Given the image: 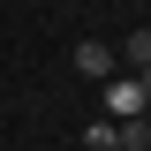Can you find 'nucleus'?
I'll use <instances>...</instances> for the list:
<instances>
[{"mask_svg": "<svg viewBox=\"0 0 151 151\" xmlns=\"http://www.w3.org/2000/svg\"><path fill=\"white\" fill-rule=\"evenodd\" d=\"M121 60H136V68H151V30H129V38H121Z\"/></svg>", "mask_w": 151, "mask_h": 151, "instance_id": "nucleus-4", "label": "nucleus"}, {"mask_svg": "<svg viewBox=\"0 0 151 151\" xmlns=\"http://www.w3.org/2000/svg\"><path fill=\"white\" fill-rule=\"evenodd\" d=\"M144 106H151V83L144 76H106V113L113 121H144Z\"/></svg>", "mask_w": 151, "mask_h": 151, "instance_id": "nucleus-2", "label": "nucleus"}, {"mask_svg": "<svg viewBox=\"0 0 151 151\" xmlns=\"http://www.w3.org/2000/svg\"><path fill=\"white\" fill-rule=\"evenodd\" d=\"M76 68L106 83V76H113V45H106V38H83V45H76Z\"/></svg>", "mask_w": 151, "mask_h": 151, "instance_id": "nucleus-3", "label": "nucleus"}, {"mask_svg": "<svg viewBox=\"0 0 151 151\" xmlns=\"http://www.w3.org/2000/svg\"><path fill=\"white\" fill-rule=\"evenodd\" d=\"M83 144H91V151H151V129H144V121H91Z\"/></svg>", "mask_w": 151, "mask_h": 151, "instance_id": "nucleus-1", "label": "nucleus"}]
</instances>
